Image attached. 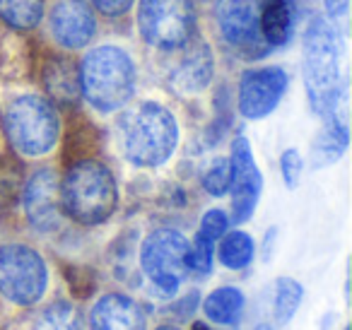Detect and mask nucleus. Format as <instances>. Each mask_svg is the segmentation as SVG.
Instances as JSON below:
<instances>
[{"label":"nucleus","mask_w":352,"mask_h":330,"mask_svg":"<svg viewBox=\"0 0 352 330\" xmlns=\"http://www.w3.org/2000/svg\"><path fill=\"white\" fill-rule=\"evenodd\" d=\"M302 78L311 109L326 121L340 104V44L338 32L326 17L309 20L302 36Z\"/></svg>","instance_id":"nucleus-1"},{"label":"nucleus","mask_w":352,"mask_h":330,"mask_svg":"<svg viewBox=\"0 0 352 330\" xmlns=\"http://www.w3.org/2000/svg\"><path fill=\"white\" fill-rule=\"evenodd\" d=\"M80 94L99 113L121 111L138 87V68L128 51L113 44L94 46L78 65Z\"/></svg>","instance_id":"nucleus-2"},{"label":"nucleus","mask_w":352,"mask_h":330,"mask_svg":"<svg viewBox=\"0 0 352 330\" xmlns=\"http://www.w3.org/2000/svg\"><path fill=\"white\" fill-rule=\"evenodd\" d=\"M118 145L133 166L155 169L171 160L179 145V123L160 102H140L118 121Z\"/></svg>","instance_id":"nucleus-3"},{"label":"nucleus","mask_w":352,"mask_h":330,"mask_svg":"<svg viewBox=\"0 0 352 330\" xmlns=\"http://www.w3.org/2000/svg\"><path fill=\"white\" fill-rule=\"evenodd\" d=\"M60 208L80 227L104 224L118 208V186L104 162L82 157L60 179Z\"/></svg>","instance_id":"nucleus-4"},{"label":"nucleus","mask_w":352,"mask_h":330,"mask_svg":"<svg viewBox=\"0 0 352 330\" xmlns=\"http://www.w3.org/2000/svg\"><path fill=\"white\" fill-rule=\"evenodd\" d=\"M3 135L22 157H44L58 145L60 116L56 104L44 94H20L6 109Z\"/></svg>","instance_id":"nucleus-5"},{"label":"nucleus","mask_w":352,"mask_h":330,"mask_svg":"<svg viewBox=\"0 0 352 330\" xmlns=\"http://www.w3.org/2000/svg\"><path fill=\"white\" fill-rule=\"evenodd\" d=\"M135 27L155 51H184L196 39L198 17L191 0H140Z\"/></svg>","instance_id":"nucleus-6"},{"label":"nucleus","mask_w":352,"mask_h":330,"mask_svg":"<svg viewBox=\"0 0 352 330\" xmlns=\"http://www.w3.org/2000/svg\"><path fill=\"white\" fill-rule=\"evenodd\" d=\"M49 287V267L30 243H0V296L15 306H34Z\"/></svg>","instance_id":"nucleus-7"},{"label":"nucleus","mask_w":352,"mask_h":330,"mask_svg":"<svg viewBox=\"0 0 352 330\" xmlns=\"http://www.w3.org/2000/svg\"><path fill=\"white\" fill-rule=\"evenodd\" d=\"M140 267L147 280L164 294H174L188 270V239L179 229L160 227L140 246Z\"/></svg>","instance_id":"nucleus-8"},{"label":"nucleus","mask_w":352,"mask_h":330,"mask_svg":"<svg viewBox=\"0 0 352 330\" xmlns=\"http://www.w3.org/2000/svg\"><path fill=\"white\" fill-rule=\"evenodd\" d=\"M289 78L280 65H263V68H249L241 73L239 87H236V107L239 113L249 121H261L270 116L283 102L287 92Z\"/></svg>","instance_id":"nucleus-9"},{"label":"nucleus","mask_w":352,"mask_h":330,"mask_svg":"<svg viewBox=\"0 0 352 330\" xmlns=\"http://www.w3.org/2000/svg\"><path fill=\"white\" fill-rule=\"evenodd\" d=\"M22 208L27 222L41 234H51L63 224L60 176L54 166H39L22 188Z\"/></svg>","instance_id":"nucleus-10"},{"label":"nucleus","mask_w":352,"mask_h":330,"mask_svg":"<svg viewBox=\"0 0 352 330\" xmlns=\"http://www.w3.org/2000/svg\"><path fill=\"white\" fill-rule=\"evenodd\" d=\"M230 171H232V219L236 224L249 222L251 214L256 212V205L261 200L263 190V176L256 166L254 152L244 135H236L232 142L230 155Z\"/></svg>","instance_id":"nucleus-11"},{"label":"nucleus","mask_w":352,"mask_h":330,"mask_svg":"<svg viewBox=\"0 0 352 330\" xmlns=\"http://www.w3.org/2000/svg\"><path fill=\"white\" fill-rule=\"evenodd\" d=\"M215 25L232 49H268L261 34V0H217Z\"/></svg>","instance_id":"nucleus-12"},{"label":"nucleus","mask_w":352,"mask_h":330,"mask_svg":"<svg viewBox=\"0 0 352 330\" xmlns=\"http://www.w3.org/2000/svg\"><path fill=\"white\" fill-rule=\"evenodd\" d=\"M49 34L63 51H82L97 36V12L87 0H56L49 12Z\"/></svg>","instance_id":"nucleus-13"},{"label":"nucleus","mask_w":352,"mask_h":330,"mask_svg":"<svg viewBox=\"0 0 352 330\" xmlns=\"http://www.w3.org/2000/svg\"><path fill=\"white\" fill-rule=\"evenodd\" d=\"M89 330H147L145 311L128 294H102L89 311Z\"/></svg>","instance_id":"nucleus-14"},{"label":"nucleus","mask_w":352,"mask_h":330,"mask_svg":"<svg viewBox=\"0 0 352 330\" xmlns=\"http://www.w3.org/2000/svg\"><path fill=\"white\" fill-rule=\"evenodd\" d=\"M215 75V58L208 44H198L196 39L186 46V56L179 60L169 73V85L179 94H201Z\"/></svg>","instance_id":"nucleus-15"},{"label":"nucleus","mask_w":352,"mask_h":330,"mask_svg":"<svg viewBox=\"0 0 352 330\" xmlns=\"http://www.w3.org/2000/svg\"><path fill=\"white\" fill-rule=\"evenodd\" d=\"M297 27L294 0H261V34L268 49L287 46Z\"/></svg>","instance_id":"nucleus-16"},{"label":"nucleus","mask_w":352,"mask_h":330,"mask_svg":"<svg viewBox=\"0 0 352 330\" xmlns=\"http://www.w3.org/2000/svg\"><path fill=\"white\" fill-rule=\"evenodd\" d=\"M347 142H350V133H347L345 118H326V126L321 128V133H318L311 145L314 166H328L333 162H338L345 155Z\"/></svg>","instance_id":"nucleus-17"},{"label":"nucleus","mask_w":352,"mask_h":330,"mask_svg":"<svg viewBox=\"0 0 352 330\" xmlns=\"http://www.w3.org/2000/svg\"><path fill=\"white\" fill-rule=\"evenodd\" d=\"M44 85L49 89L51 97L56 99H75L80 94V82H78V65L65 56H56L49 58L44 65Z\"/></svg>","instance_id":"nucleus-18"},{"label":"nucleus","mask_w":352,"mask_h":330,"mask_svg":"<svg viewBox=\"0 0 352 330\" xmlns=\"http://www.w3.org/2000/svg\"><path fill=\"white\" fill-rule=\"evenodd\" d=\"M244 292L236 289V287L227 285V287H217L208 294L206 304H203V311L210 320L220 325H234L236 320L244 314Z\"/></svg>","instance_id":"nucleus-19"},{"label":"nucleus","mask_w":352,"mask_h":330,"mask_svg":"<svg viewBox=\"0 0 352 330\" xmlns=\"http://www.w3.org/2000/svg\"><path fill=\"white\" fill-rule=\"evenodd\" d=\"M46 12V0H0V22L12 32H34Z\"/></svg>","instance_id":"nucleus-20"},{"label":"nucleus","mask_w":352,"mask_h":330,"mask_svg":"<svg viewBox=\"0 0 352 330\" xmlns=\"http://www.w3.org/2000/svg\"><path fill=\"white\" fill-rule=\"evenodd\" d=\"M215 251L227 270H244V267H249L254 263L256 243L246 232L234 229V232H227L220 239V246H215Z\"/></svg>","instance_id":"nucleus-21"},{"label":"nucleus","mask_w":352,"mask_h":330,"mask_svg":"<svg viewBox=\"0 0 352 330\" xmlns=\"http://www.w3.org/2000/svg\"><path fill=\"white\" fill-rule=\"evenodd\" d=\"M34 330H85L82 311L70 301H54L41 311Z\"/></svg>","instance_id":"nucleus-22"},{"label":"nucleus","mask_w":352,"mask_h":330,"mask_svg":"<svg viewBox=\"0 0 352 330\" xmlns=\"http://www.w3.org/2000/svg\"><path fill=\"white\" fill-rule=\"evenodd\" d=\"M304 299V287L292 277H280L275 282V320L280 325H287L294 318L299 304Z\"/></svg>","instance_id":"nucleus-23"},{"label":"nucleus","mask_w":352,"mask_h":330,"mask_svg":"<svg viewBox=\"0 0 352 330\" xmlns=\"http://www.w3.org/2000/svg\"><path fill=\"white\" fill-rule=\"evenodd\" d=\"M215 246L217 241L196 232L193 241H188V270L196 275H208L212 270V263H215Z\"/></svg>","instance_id":"nucleus-24"},{"label":"nucleus","mask_w":352,"mask_h":330,"mask_svg":"<svg viewBox=\"0 0 352 330\" xmlns=\"http://www.w3.org/2000/svg\"><path fill=\"white\" fill-rule=\"evenodd\" d=\"M230 184H232L230 160L217 157L206 169V174H203V188H206V193L212 195V198H222V195L230 193Z\"/></svg>","instance_id":"nucleus-25"},{"label":"nucleus","mask_w":352,"mask_h":330,"mask_svg":"<svg viewBox=\"0 0 352 330\" xmlns=\"http://www.w3.org/2000/svg\"><path fill=\"white\" fill-rule=\"evenodd\" d=\"M198 232L206 234V236H210L212 241H220V239L230 232V214H227L225 210H220V208L208 210V212L203 214Z\"/></svg>","instance_id":"nucleus-26"},{"label":"nucleus","mask_w":352,"mask_h":330,"mask_svg":"<svg viewBox=\"0 0 352 330\" xmlns=\"http://www.w3.org/2000/svg\"><path fill=\"white\" fill-rule=\"evenodd\" d=\"M280 169H283V179L287 188H297L299 179H302V171H304V160L297 150H285L280 155Z\"/></svg>","instance_id":"nucleus-27"},{"label":"nucleus","mask_w":352,"mask_h":330,"mask_svg":"<svg viewBox=\"0 0 352 330\" xmlns=\"http://www.w3.org/2000/svg\"><path fill=\"white\" fill-rule=\"evenodd\" d=\"M87 3L97 15L107 17V20H121L135 6V0H87Z\"/></svg>","instance_id":"nucleus-28"},{"label":"nucleus","mask_w":352,"mask_h":330,"mask_svg":"<svg viewBox=\"0 0 352 330\" xmlns=\"http://www.w3.org/2000/svg\"><path fill=\"white\" fill-rule=\"evenodd\" d=\"M323 8L331 20H342L350 10V0H323Z\"/></svg>","instance_id":"nucleus-29"},{"label":"nucleus","mask_w":352,"mask_h":330,"mask_svg":"<svg viewBox=\"0 0 352 330\" xmlns=\"http://www.w3.org/2000/svg\"><path fill=\"white\" fill-rule=\"evenodd\" d=\"M191 330H212V328H210V325H206V323H193Z\"/></svg>","instance_id":"nucleus-30"},{"label":"nucleus","mask_w":352,"mask_h":330,"mask_svg":"<svg viewBox=\"0 0 352 330\" xmlns=\"http://www.w3.org/2000/svg\"><path fill=\"white\" fill-rule=\"evenodd\" d=\"M157 330H179V328H174V325H160Z\"/></svg>","instance_id":"nucleus-31"},{"label":"nucleus","mask_w":352,"mask_h":330,"mask_svg":"<svg viewBox=\"0 0 352 330\" xmlns=\"http://www.w3.org/2000/svg\"><path fill=\"white\" fill-rule=\"evenodd\" d=\"M3 140H6V135H3V121H0V145H3Z\"/></svg>","instance_id":"nucleus-32"},{"label":"nucleus","mask_w":352,"mask_h":330,"mask_svg":"<svg viewBox=\"0 0 352 330\" xmlns=\"http://www.w3.org/2000/svg\"><path fill=\"white\" fill-rule=\"evenodd\" d=\"M256 330H273V328H270V325H265V323H261V325H258V328H256Z\"/></svg>","instance_id":"nucleus-33"},{"label":"nucleus","mask_w":352,"mask_h":330,"mask_svg":"<svg viewBox=\"0 0 352 330\" xmlns=\"http://www.w3.org/2000/svg\"><path fill=\"white\" fill-rule=\"evenodd\" d=\"M342 330H350V328H342Z\"/></svg>","instance_id":"nucleus-34"}]
</instances>
